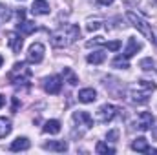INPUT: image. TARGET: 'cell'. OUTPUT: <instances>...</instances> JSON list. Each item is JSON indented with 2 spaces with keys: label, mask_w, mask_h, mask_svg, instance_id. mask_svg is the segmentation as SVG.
<instances>
[{
  "label": "cell",
  "mask_w": 157,
  "mask_h": 155,
  "mask_svg": "<svg viewBox=\"0 0 157 155\" xmlns=\"http://www.w3.org/2000/svg\"><path fill=\"white\" fill-rule=\"evenodd\" d=\"M78 35H80V29L77 24H64L51 33V44L55 47H68L78 39Z\"/></svg>",
  "instance_id": "cell-1"
},
{
  "label": "cell",
  "mask_w": 157,
  "mask_h": 155,
  "mask_svg": "<svg viewBox=\"0 0 157 155\" xmlns=\"http://www.w3.org/2000/svg\"><path fill=\"white\" fill-rule=\"evenodd\" d=\"M157 88L155 82H150V80H139L137 86H133L130 89V100L133 104H146L150 100V95L152 91Z\"/></svg>",
  "instance_id": "cell-2"
},
{
  "label": "cell",
  "mask_w": 157,
  "mask_h": 155,
  "mask_svg": "<svg viewBox=\"0 0 157 155\" xmlns=\"http://www.w3.org/2000/svg\"><path fill=\"white\" fill-rule=\"evenodd\" d=\"M29 78H31V70L28 68L26 62H15V66L7 73V80L11 84H26Z\"/></svg>",
  "instance_id": "cell-3"
},
{
  "label": "cell",
  "mask_w": 157,
  "mask_h": 155,
  "mask_svg": "<svg viewBox=\"0 0 157 155\" xmlns=\"http://www.w3.org/2000/svg\"><path fill=\"white\" fill-rule=\"evenodd\" d=\"M126 18L132 22V26H133V28H137V29H139V31H141V33H143L148 40H150V42L157 44L155 37H154V31H152V26H150V24H148L141 15H137V13H133V11H128V13H126Z\"/></svg>",
  "instance_id": "cell-4"
},
{
  "label": "cell",
  "mask_w": 157,
  "mask_h": 155,
  "mask_svg": "<svg viewBox=\"0 0 157 155\" xmlns=\"http://www.w3.org/2000/svg\"><path fill=\"white\" fill-rule=\"evenodd\" d=\"M117 113H119L117 106H113V104H102V106L97 110V120L102 122V124H108V122H112V120L115 119Z\"/></svg>",
  "instance_id": "cell-5"
},
{
  "label": "cell",
  "mask_w": 157,
  "mask_h": 155,
  "mask_svg": "<svg viewBox=\"0 0 157 155\" xmlns=\"http://www.w3.org/2000/svg\"><path fill=\"white\" fill-rule=\"evenodd\" d=\"M44 89L49 95H59L62 89V78L59 75H51V77L44 78Z\"/></svg>",
  "instance_id": "cell-6"
},
{
  "label": "cell",
  "mask_w": 157,
  "mask_h": 155,
  "mask_svg": "<svg viewBox=\"0 0 157 155\" xmlns=\"http://www.w3.org/2000/svg\"><path fill=\"white\" fill-rule=\"evenodd\" d=\"M44 46L40 44V42H35V44H31L29 46V49H28V60L31 62V64H40L42 62V59H44Z\"/></svg>",
  "instance_id": "cell-7"
},
{
  "label": "cell",
  "mask_w": 157,
  "mask_h": 155,
  "mask_svg": "<svg viewBox=\"0 0 157 155\" xmlns=\"http://www.w3.org/2000/svg\"><path fill=\"white\" fill-rule=\"evenodd\" d=\"M135 124H137V128H139L141 131H148V130L154 128V115H152L150 112H143V113H139Z\"/></svg>",
  "instance_id": "cell-8"
},
{
  "label": "cell",
  "mask_w": 157,
  "mask_h": 155,
  "mask_svg": "<svg viewBox=\"0 0 157 155\" xmlns=\"http://www.w3.org/2000/svg\"><path fill=\"white\" fill-rule=\"evenodd\" d=\"M73 120H75V124H78L84 130H90L93 126V119H91V115L88 112H75L73 113Z\"/></svg>",
  "instance_id": "cell-9"
},
{
  "label": "cell",
  "mask_w": 157,
  "mask_h": 155,
  "mask_svg": "<svg viewBox=\"0 0 157 155\" xmlns=\"http://www.w3.org/2000/svg\"><path fill=\"white\" fill-rule=\"evenodd\" d=\"M141 49H143V44L135 39V37H130V39H128V44H126V49H124V57H126V59H132V57H133L137 51H141Z\"/></svg>",
  "instance_id": "cell-10"
},
{
  "label": "cell",
  "mask_w": 157,
  "mask_h": 155,
  "mask_svg": "<svg viewBox=\"0 0 157 155\" xmlns=\"http://www.w3.org/2000/svg\"><path fill=\"white\" fill-rule=\"evenodd\" d=\"M7 44H9V47H11L15 53H20L24 40H22V37H20L18 33H15V31H9V33H7Z\"/></svg>",
  "instance_id": "cell-11"
},
{
  "label": "cell",
  "mask_w": 157,
  "mask_h": 155,
  "mask_svg": "<svg viewBox=\"0 0 157 155\" xmlns=\"http://www.w3.org/2000/svg\"><path fill=\"white\" fill-rule=\"evenodd\" d=\"M29 146H31V142H29L28 137H17V139L11 142L9 150H11V152H26V150H29Z\"/></svg>",
  "instance_id": "cell-12"
},
{
  "label": "cell",
  "mask_w": 157,
  "mask_h": 155,
  "mask_svg": "<svg viewBox=\"0 0 157 155\" xmlns=\"http://www.w3.org/2000/svg\"><path fill=\"white\" fill-rule=\"evenodd\" d=\"M78 100L80 102H84V104H90V102H93L95 99H97V91L93 89V88H82L80 91H78Z\"/></svg>",
  "instance_id": "cell-13"
},
{
  "label": "cell",
  "mask_w": 157,
  "mask_h": 155,
  "mask_svg": "<svg viewBox=\"0 0 157 155\" xmlns=\"http://www.w3.org/2000/svg\"><path fill=\"white\" fill-rule=\"evenodd\" d=\"M132 150L141 152V153H148V152H150V144H148V141H146L144 137H137V139L132 142Z\"/></svg>",
  "instance_id": "cell-14"
},
{
  "label": "cell",
  "mask_w": 157,
  "mask_h": 155,
  "mask_svg": "<svg viewBox=\"0 0 157 155\" xmlns=\"http://www.w3.org/2000/svg\"><path fill=\"white\" fill-rule=\"evenodd\" d=\"M31 13L33 15H48L49 13V6L46 0H35L31 6Z\"/></svg>",
  "instance_id": "cell-15"
},
{
  "label": "cell",
  "mask_w": 157,
  "mask_h": 155,
  "mask_svg": "<svg viewBox=\"0 0 157 155\" xmlns=\"http://www.w3.org/2000/svg\"><path fill=\"white\" fill-rule=\"evenodd\" d=\"M17 29H18L22 35H31V33L37 29V26H35V22H29V20H18Z\"/></svg>",
  "instance_id": "cell-16"
},
{
  "label": "cell",
  "mask_w": 157,
  "mask_h": 155,
  "mask_svg": "<svg viewBox=\"0 0 157 155\" xmlns=\"http://www.w3.org/2000/svg\"><path fill=\"white\" fill-rule=\"evenodd\" d=\"M44 150H49V152H66L68 150V142L66 141H51V142L44 144Z\"/></svg>",
  "instance_id": "cell-17"
},
{
  "label": "cell",
  "mask_w": 157,
  "mask_h": 155,
  "mask_svg": "<svg viewBox=\"0 0 157 155\" xmlns=\"http://www.w3.org/2000/svg\"><path fill=\"white\" fill-rule=\"evenodd\" d=\"M44 133H49V135H57V133H60V122L59 120H55V119H51V120H48L46 124H44Z\"/></svg>",
  "instance_id": "cell-18"
},
{
  "label": "cell",
  "mask_w": 157,
  "mask_h": 155,
  "mask_svg": "<svg viewBox=\"0 0 157 155\" xmlns=\"http://www.w3.org/2000/svg\"><path fill=\"white\" fill-rule=\"evenodd\" d=\"M11 130H13L11 120H9V119H6V117H0V139L7 137V135L11 133Z\"/></svg>",
  "instance_id": "cell-19"
},
{
  "label": "cell",
  "mask_w": 157,
  "mask_h": 155,
  "mask_svg": "<svg viewBox=\"0 0 157 155\" xmlns=\"http://www.w3.org/2000/svg\"><path fill=\"white\" fill-rule=\"evenodd\" d=\"M106 60V53L104 51H93L88 55V62L90 64H102Z\"/></svg>",
  "instance_id": "cell-20"
},
{
  "label": "cell",
  "mask_w": 157,
  "mask_h": 155,
  "mask_svg": "<svg viewBox=\"0 0 157 155\" xmlns=\"http://www.w3.org/2000/svg\"><path fill=\"white\" fill-rule=\"evenodd\" d=\"M112 66L113 68H119V70H128L130 68V62H128V59L124 55H119V57H115L112 60Z\"/></svg>",
  "instance_id": "cell-21"
},
{
  "label": "cell",
  "mask_w": 157,
  "mask_h": 155,
  "mask_svg": "<svg viewBox=\"0 0 157 155\" xmlns=\"http://www.w3.org/2000/svg\"><path fill=\"white\" fill-rule=\"evenodd\" d=\"M95 152L101 155H113L115 153V148H112V146H108L106 142H97V146H95Z\"/></svg>",
  "instance_id": "cell-22"
},
{
  "label": "cell",
  "mask_w": 157,
  "mask_h": 155,
  "mask_svg": "<svg viewBox=\"0 0 157 155\" xmlns=\"http://www.w3.org/2000/svg\"><path fill=\"white\" fill-rule=\"evenodd\" d=\"M62 77L66 78V80H68V82H70L71 86H75V84L78 82L77 75H75V73H73V71H71L70 68H64V71H62Z\"/></svg>",
  "instance_id": "cell-23"
},
{
  "label": "cell",
  "mask_w": 157,
  "mask_h": 155,
  "mask_svg": "<svg viewBox=\"0 0 157 155\" xmlns=\"http://www.w3.org/2000/svg\"><path fill=\"white\" fill-rule=\"evenodd\" d=\"M9 18H11V11H9V7L4 6V4H0V20H2V22H7Z\"/></svg>",
  "instance_id": "cell-24"
},
{
  "label": "cell",
  "mask_w": 157,
  "mask_h": 155,
  "mask_svg": "<svg viewBox=\"0 0 157 155\" xmlns=\"http://www.w3.org/2000/svg\"><path fill=\"white\" fill-rule=\"evenodd\" d=\"M102 46L106 47V49H110V51H119L121 49V42L119 40H112V42H102Z\"/></svg>",
  "instance_id": "cell-25"
},
{
  "label": "cell",
  "mask_w": 157,
  "mask_h": 155,
  "mask_svg": "<svg viewBox=\"0 0 157 155\" xmlns=\"http://www.w3.org/2000/svg\"><path fill=\"white\" fill-rule=\"evenodd\" d=\"M139 66H141L144 71H150V70H154V60H152V59H143Z\"/></svg>",
  "instance_id": "cell-26"
},
{
  "label": "cell",
  "mask_w": 157,
  "mask_h": 155,
  "mask_svg": "<svg viewBox=\"0 0 157 155\" xmlns=\"http://www.w3.org/2000/svg\"><path fill=\"white\" fill-rule=\"evenodd\" d=\"M119 139V130H110L108 133H106V141H110V142H117Z\"/></svg>",
  "instance_id": "cell-27"
},
{
  "label": "cell",
  "mask_w": 157,
  "mask_h": 155,
  "mask_svg": "<svg viewBox=\"0 0 157 155\" xmlns=\"http://www.w3.org/2000/svg\"><path fill=\"white\" fill-rule=\"evenodd\" d=\"M99 28H101V22H99V20H95V22H90L86 29H88V31H95V29H99Z\"/></svg>",
  "instance_id": "cell-28"
},
{
  "label": "cell",
  "mask_w": 157,
  "mask_h": 155,
  "mask_svg": "<svg viewBox=\"0 0 157 155\" xmlns=\"http://www.w3.org/2000/svg\"><path fill=\"white\" fill-rule=\"evenodd\" d=\"M115 0H99V4L101 6H110V4H113Z\"/></svg>",
  "instance_id": "cell-29"
},
{
  "label": "cell",
  "mask_w": 157,
  "mask_h": 155,
  "mask_svg": "<svg viewBox=\"0 0 157 155\" xmlns=\"http://www.w3.org/2000/svg\"><path fill=\"white\" fill-rule=\"evenodd\" d=\"M4 104H6V97H4V95H0V108H2Z\"/></svg>",
  "instance_id": "cell-30"
},
{
  "label": "cell",
  "mask_w": 157,
  "mask_h": 155,
  "mask_svg": "<svg viewBox=\"0 0 157 155\" xmlns=\"http://www.w3.org/2000/svg\"><path fill=\"white\" fill-rule=\"evenodd\" d=\"M2 64H4V57L0 55V68H2Z\"/></svg>",
  "instance_id": "cell-31"
},
{
  "label": "cell",
  "mask_w": 157,
  "mask_h": 155,
  "mask_svg": "<svg viewBox=\"0 0 157 155\" xmlns=\"http://www.w3.org/2000/svg\"><path fill=\"white\" fill-rule=\"evenodd\" d=\"M154 135H155V139H157V130H155V131H154Z\"/></svg>",
  "instance_id": "cell-32"
}]
</instances>
